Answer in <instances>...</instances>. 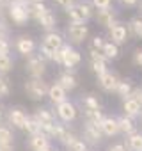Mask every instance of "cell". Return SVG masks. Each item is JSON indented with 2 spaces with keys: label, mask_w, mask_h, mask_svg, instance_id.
<instances>
[{
  "label": "cell",
  "mask_w": 142,
  "mask_h": 151,
  "mask_svg": "<svg viewBox=\"0 0 142 151\" xmlns=\"http://www.w3.org/2000/svg\"><path fill=\"white\" fill-rule=\"evenodd\" d=\"M64 43H66L64 36L59 34L57 30H53V32H46L44 37H43V41H41V45L37 46V53H39V57H43V59L48 62V60H52L53 53H55L57 50L62 48Z\"/></svg>",
  "instance_id": "cell-1"
},
{
  "label": "cell",
  "mask_w": 142,
  "mask_h": 151,
  "mask_svg": "<svg viewBox=\"0 0 142 151\" xmlns=\"http://www.w3.org/2000/svg\"><path fill=\"white\" fill-rule=\"evenodd\" d=\"M69 23H87L94 16V7L89 0H77V2L66 9Z\"/></svg>",
  "instance_id": "cell-2"
},
{
  "label": "cell",
  "mask_w": 142,
  "mask_h": 151,
  "mask_svg": "<svg viewBox=\"0 0 142 151\" xmlns=\"http://www.w3.org/2000/svg\"><path fill=\"white\" fill-rule=\"evenodd\" d=\"M59 52H60V57H62L60 66L64 68V71H75L77 73V66L82 62V53L77 48H73L69 43H64Z\"/></svg>",
  "instance_id": "cell-3"
},
{
  "label": "cell",
  "mask_w": 142,
  "mask_h": 151,
  "mask_svg": "<svg viewBox=\"0 0 142 151\" xmlns=\"http://www.w3.org/2000/svg\"><path fill=\"white\" fill-rule=\"evenodd\" d=\"M32 117L37 121L41 132L46 133V135H48L50 128L59 121V119H57V114H55V109H52V107H37V109L34 110Z\"/></svg>",
  "instance_id": "cell-4"
},
{
  "label": "cell",
  "mask_w": 142,
  "mask_h": 151,
  "mask_svg": "<svg viewBox=\"0 0 142 151\" xmlns=\"http://www.w3.org/2000/svg\"><path fill=\"white\" fill-rule=\"evenodd\" d=\"M25 94L32 100V101H41L43 98H46L48 94V84L43 78H29L23 86Z\"/></svg>",
  "instance_id": "cell-5"
},
{
  "label": "cell",
  "mask_w": 142,
  "mask_h": 151,
  "mask_svg": "<svg viewBox=\"0 0 142 151\" xmlns=\"http://www.w3.org/2000/svg\"><path fill=\"white\" fill-rule=\"evenodd\" d=\"M89 37V27L87 23H67L66 27V37L67 43L73 45H82L85 39Z\"/></svg>",
  "instance_id": "cell-6"
},
{
  "label": "cell",
  "mask_w": 142,
  "mask_h": 151,
  "mask_svg": "<svg viewBox=\"0 0 142 151\" xmlns=\"http://www.w3.org/2000/svg\"><path fill=\"white\" fill-rule=\"evenodd\" d=\"M55 114H57V119L64 124H69L73 123L78 116V107L71 101V100H66L59 105H55Z\"/></svg>",
  "instance_id": "cell-7"
},
{
  "label": "cell",
  "mask_w": 142,
  "mask_h": 151,
  "mask_svg": "<svg viewBox=\"0 0 142 151\" xmlns=\"http://www.w3.org/2000/svg\"><path fill=\"white\" fill-rule=\"evenodd\" d=\"M25 68L30 75V78H43V75L46 73V60L39 57V53H30L25 60Z\"/></svg>",
  "instance_id": "cell-8"
},
{
  "label": "cell",
  "mask_w": 142,
  "mask_h": 151,
  "mask_svg": "<svg viewBox=\"0 0 142 151\" xmlns=\"http://www.w3.org/2000/svg\"><path fill=\"white\" fill-rule=\"evenodd\" d=\"M27 6H29V4H9L7 9H6V11H7V18H9L14 25H18V27L27 25V22L30 20Z\"/></svg>",
  "instance_id": "cell-9"
},
{
  "label": "cell",
  "mask_w": 142,
  "mask_h": 151,
  "mask_svg": "<svg viewBox=\"0 0 142 151\" xmlns=\"http://www.w3.org/2000/svg\"><path fill=\"white\" fill-rule=\"evenodd\" d=\"M119 82H121L119 73H117L115 69H110V68L98 77V87H100L103 93H115Z\"/></svg>",
  "instance_id": "cell-10"
},
{
  "label": "cell",
  "mask_w": 142,
  "mask_h": 151,
  "mask_svg": "<svg viewBox=\"0 0 142 151\" xmlns=\"http://www.w3.org/2000/svg\"><path fill=\"white\" fill-rule=\"evenodd\" d=\"M107 37H108V41H112L114 45H117V46H123V45H126V41L130 39L128 37V30H126V23H123V22H114L108 29H107Z\"/></svg>",
  "instance_id": "cell-11"
},
{
  "label": "cell",
  "mask_w": 142,
  "mask_h": 151,
  "mask_svg": "<svg viewBox=\"0 0 142 151\" xmlns=\"http://www.w3.org/2000/svg\"><path fill=\"white\" fill-rule=\"evenodd\" d=\"M80 139L91 147V146H100L105 137H103L100 126L89 124V123H82V137H80Z\"/></svg>",
  "instance_id": "cell-12"
},
{
  "label": "cell",
  "mask_w": 142,
  "mask_h": 151,
  "mask_svg": "<svg viewBox=\"0 0 142 151\" xmlns=\"http://www.w3.org/2000/svg\"><path fill=\"white\" fill-rule=\"evenodd\" d=\"M29 114L25 112L23 107H11L6 114V119H7V124L11 128H18V130H23L25 126V121H27Z\"/></svg>",
  "instance_id": "cell-13"
},
{
  "label": "cell",
  "mask_w": 142,
  "mask_h": 151,
  "mask_svg": "<svg viewBox=\"0 0 142 151\" xmlns=\"http://www.w3.org/2000/svg\"><path fill=\"white\" fill-rule=\"evenodd\" d=\"M93 18L96 20L98 25L108 29L114 22H117V11L110 6V7H105V9H98V11H94V16H93Z\"/></svg>",
  "instance_id": "cell-14"
},
{
  "label": "cell",
  "mask_w": 142,
  "mask_h": 151,
  "mask_svg": "<svg viewBox=\"0 0 142 151\" xmlns=\"http://www.w3.org/2000/svg\"><path fill=\"white\" fill-rule=\"evenodd\" d=\"M14 48H16V52L20 53V55H23V57H29L30 53H34L36 52V48H37V45H36V41H34V37H30V36H18L16 39H14Z\"/></svg>",
  "instance_id": "cell-15"
},
{
  "label": "cell",
  "mask_w": 142,
  "mask_h": 151,
  "mask_svg": "<svg viewBox=\"0 0 142 151\" xmlns=\"http://www.w3.org/2000/svg\"><path fill=\"white\" fill-rule=\"evenodd\" d=\"M55 82H57L66 93H71V91H75V89L78 87V77H77L75 71H60Z\"/></svg>",
  "instance_id": "cell-16"
},
{
  "label": "cell",
  "mask_w": 142,
  "mask_h": 151,
  "mask_svg": "<svg viewBox=\"0 0 142 151\" xmlns=\"http://www.w3.org/2000/svg\"><path fill=\"white\" fill-rule=\"evenodd\" d=\"M100 130H101L103 137H117V135H121L117 119L114 116H105L103 121L100 123Z\"/></svg>",
  "instance_id": "cell-17"
},
{
  "label": "cell",
  "mask_w": 142,
  "mask_h": 151,
  "mask_svg": "<svg viewBox=\"0 0 142 151\" xmlns=\"http://www.w3.org/2000/svg\"><path fill=\"white\" fill-rule=\"evenodd\" d=\"M50 146H52V139L46 133L39 132L36 135H29V147L32 151H43V149H46Z\"/></svg>",
  "instance_id": "cell-18"
},
{
  "label": "cell",
  "mask_w": 142,
  "mask_h": 151,
  "mask_svg": "<svg viewBox=\"0 0 142 151\" xmlns=\"http://www.w3.org/2000/svg\"><path fill=\"white\" fill-rule=\"evenodd\" d=\"M78 103H80V107H82L80 110H101V101H100L98 94H94V93L80 94Z\"/></svg>",
  "instance_id": "cell-19"
},
{
  "label": "cell",
  "mask_w": 142,
  "mask_h": 151,
  "mask_svg": "<svg viewBox=\"0 0 142 151\" xmlns=\"http://www.w3.org/2000/svg\"><path fill=\"white\" fill-rule=\"evenodd\" d=\"M48 100H50V103L52 105H59V103H62V101H66L67 100V93L57 84V82H52V84H48Z\"/></svg>",
  "instance_id": "cell-20"
},
{
  "label": "cell",
  "mask_w": 142,
  "mask_h": 151,
  "mask_svg": "<svg viewBox=\"0 0 142 151\" xmlns=\"http://www.w3.org/2000/svg\"><path fill=\"white\" fill-rule=\"evenodd\" d=\"M115 119H117V124H119V132H121L124 137H128V135H131V133H135V132L138 130L137 119H131V117H128V116H124V114H121V116L115 117Z\"/></svg>",
  "instance_id": "cell-21"
},
{
  "label": "cell",
  "mask_w": 142,
  "mask_h": 151,
  "mask_svg": "<svg viewBox=\"0 0 142 151\" xmlns=\"http://www.w3.org/2000/svg\"><path fill=\"white\" fill-rule=\"evenodd\" d=\"M37 23H39V27H41L44 32H53L55 27H57V16H55V13L48 7L46 13L37 20Z\"/></svg>",
  "instance_id": "cell-22"
},
{
  "label": "cell",
  "mask_w": 142,
  "mask_h": 151,
  "mask_svg": "<svg viewBox=\"0 0 142 151\" xmlns=\"http://www.w3.org/2000/svg\"><path fill=\"white\" fill-rule=\"evenodd\" d=\"M140 110H142V107H140L131 96L126 98V100H123V114H124V116H128V117H131V119H137L138 114H140Z\"/></svg>",
  "instance_id": "cell-23"
},
{
  "label": "cell",
  "mask_w": 142,
  "mask_h": 151,
  "mask_svg": "<svg viewBox=\"0 0 142 151\" xmlns=\"http://www.w3.org/2000/svg\"><path fill=\"white\" fill-rule=\"evenodd\" d=\"M123 142H124V146H126L128 151H142V132L137 130L135 133L124 137Z\"/></svg>",
  "instance_id": "cell-24"
},
{
  "label": "cell",
  "mask_w": 142,
  "mask_h": 151,
  "mask_svg": "<svg viewBox=\"0 0 142 151\" xmlns=\"http://www.w3.org/2000/svg\"><path fill=\"white\" fill-rule=\"evenodd\" d=\"M126 30H128V37H142V18L138 14L130 18L126 23Z\"/></svg>",
  "instance_id": "cell-25"
},
{
  "label": "cell",
  "mask_w": 142,
  "mask_h": 151,
  "mask_svg": "<svg viewBox=\"0 0 142 151\" xmlns=\"http://www.w3.org/2000/svg\"><path fill=\"white\" fill-rule=\"evenodd\" d=\"M133 80L128 77V78H121V82H119V86H117V89H115V94L121 98V100H126V98H130L131 96V93H133Z\"/></svg>",
  "instance_id": "cell-26"
},
{
  "label": "cell",
  "mask_w": 142,
  "mask_h": 151,
  "mask_svg": "<svg viewBox=\"0 0 142 151\" xmlns=\"http://www.w3.org/2000/svg\"><path fill=\"white\" fill-rule=\"evenodd\" d=\"M80 112H82V123H89L96 126H100V123L105 117L103 110H80Z\"/></svg>",
  "instance_id": "cell-27"
},
{
  "label": "cell",
  "mask_w": 142,
  "mask_h": 151,
  "mask_svg": "<svg viewBox=\"0 0 142 151\" xmlns=\"http://www.w3.org/2000/svg\"><path fill=\"white\" fill-rule=\"evenodd\" d=\"M27 9H29V16H30V20H39L44 13H46V4L44 2H29V6H27Z\"/></svg>",
  "instance_id": "cell-28"
},
{
  "label": "cell",
  "mask_w": 142,
  "mask_h": 151,
  "mask_svg": "<svg viewBox=\"0 0 142 151\" xmlns=\"http://www.w3.org/2000/svg\"><path fill=\"white\" fill-rule=\"evenodd\" d=\"M101 53L112 62V60H115V59H119V55H121V50H119V46L117 45H114L112 41H105V45H103V48H101Z\"/></svg>",
  "instance_id": "cell-29"
},
{
  "label": "cell",
  "mask_w": 142,
  "mask_h": 151,
  "mask_svg": "<svg viewBox=\"0 0 142 151\" xmlns=\"http://www.w3.org/2000/svg\"><path fill=\"white\" fill-rule=\"evenodd\" d=\"M0 142H2V144H14L13 128L9 124H2V123H0Z\"/></svg>",
  "instance_id": "cell-30"
},
{
  "label": "cell",
  "mask_w": 142,
  "mask_h": 151,
  "mask_svg": "<svg viewBox=\"0 0 142 151\" xmlns=\"http://www.w3.org/2000/svg\"><path fill=\"white\" fill-rule=\"evenodd\" d=\"M13 68H14V60L11 55H0V75L6 77L9 71H13Z\"/></svg>",
  "instance_id": "cell-31"
},
{
  "label": "cell",
  "mask_w": 142,
  "mask_h": 151,
  "mask_svg": "<svg viewBox=\"0 0 142 151\" xmlns=\"http://www.w3.org/2000/svg\"><path fill=\"white\" fill-rule=\"evenodd\" d=\"M89 69L96 75V77H100L101 73H105L108 69V62H101V60H89Z\"/></svg>",
  "instance_id": "cell-32"
},
{
  "label": "cell",
  "mask_w": 142,
  "mask_h": 151,
  "mask_svg": "<svg viewBox=\"0 0 142 151\" xmlns=\"http://www.w3.org/2000/svg\"><path fill=\"white\" fill-rule=\"evenodd\" d=\"M23 130L29 133V135H36V133H39L41 132V128H39V124H37V121L32 117V116H29L27 117V121H25V126H23Z\"/></svg>",
  "instance_id": "cell-33"
},
{
  "label": "cell",
  "mask_w": 142,
  "mask_h": 151,
  "mask_svg": "<svg viewBox=\"0 0 142 151\" xmlns=\"http://www.w3.org/2000/svg\"><path fill=\"white\" fill-rule=\"evenodd\" d=\"M66 149H67V151H91V149H89V146H87L80 137H77L73 142H71V144L66 147Z\"/></svg>",
  "instance_id": "cell-34"
},
{
  "label": "cell",
  "mask_w": 142,
  "mask_h": 151,
  "mask_svg": "<svg viewBox=\"0 0 142 151\" xmlns=\"http://www.w3.org/2000/svg\"><path fill=\"white\" fill-rule=\"evenodd\" d=\"M11 94V82L7 80V77L0 75V98H7Z\"/></svg>",
  "instance_id": "cell-35"
},
{
  "label": "cell",
  "mask_w": 142,
  "mask_h": 151,
  "mask_svg": "<svg viewBox=\"0 0 142 151\" xmlns=\"http://www.w3.org/2000/svg\"><path fill=\"white\" fill-rule=\"evenodd\" d=\"M13 48V43L9 41V37H0V55H9Z\"/></svg>",
  "instance_id": "cell-36"
},
{
  "label": "cell",
  "mask_w": 142,
  "mask_h": 151,
  "mask_svg": "<svg viewBox=\"0 0 142 151\" xmlns=\"http://www.w3.org/2000/svg\"><path fill=\"white\" fill-rule=\"evenodd\" d=\"M89 60H101V62H108V64H110V60H108L101 52H98V50H94V48H89Z\"/></svg>",
  "instance_id": "cell-37"
},
{
  "label": "cell",
  "mask_w": 142,
  "mask_h": 151,
  "mask_svg": "<svg viewBox=\"0 0 142 151\" xmlns=\"http://www.w3.org/2000/svg\"><path fill=\"white\" fill-rule=\"evenodd\" d=\"M131 62H133L137 68L142 69V46L133 50V53H131Z\"/></svg>",
  "instance_id": "cell-38"
},
{
  "label": "cell",
  "mask_w": 142,
  "mask_h": 151,
  "mask_svg": "<svg viewBox=\"0 0 142 151\" xmlns=\"http://www.w3.org/2000/svg\"><path fill=\"white\" fill-rule=\"evenodd\" d=\"M91 6L94 7V11L98 9H105V7H110L112 6V0H89Z\"/></svg>",
  "instance_id": "cell-39"
},
{
  "label": "cell",
  "mask_w": 142,
  "mask_h": 151,
  "mask_svg": "<svg viewBox=\"0 0 142 151\" xmlns=\"http://www.w3.org/2000/svg\"><path fill=\"white\" fill-rule=\"evenodd\" d=\"M105 41H107V39H105L103 36H94V37H93V41H91V46H89V48H94V50L101 52V48H103Z\"/></svg>",
  "instance_id": "cell-40"
},
{
  "label": "cell",
  "mask_w": 142,
  "mask_h": 151,
  "mask_svg": "<svg viewBox=\"0 0 142 151\" xmlns=\"http://www.w3.org/2000/svg\"><path fill=\"white\" fill-rule=\"evenodd\" d=\"M131 98L142 107V86H137V87H133V93H131Z\"/></svg>",
  "instance_id": "cell-41"
},
{
  "label": "cell",
  "mask_w": 142,
  "mask_h": 151,
  "mask_svg": "<svg viewBox=\"0 0 142 151\" xmlns=\"http://www.w3.org/2000/svg\"><path fill=\"white\" fill-rule=\"evenodd\" d=\"M107 151H128V149H126V146H124L123 140H117V142H112L107 147Z\"/></svg>",
  "instance_id": "cell-42"
},
{
  "label": "cell",
  "mask_w": 142,
  "mask_h": 151,
  "mask_svg": "<svg viewBox=\"0 0 142 151\" xmlns=\"http://www.w3.org/2000/svg\"><path fill=\"white\" fill-rule=\"evenodd\" d=\"M75 2H77V0H53V4H55L57 7H62L64 11H66L67 7H71Z\"/></svg>",
  "instance_id": "cell-43"
},
{
  "label": "cell",
  "mask_w": 142,
  "mask_h": 151,
  "mask_svg": "<svg viewBox=\"0 0 142 151\" xmlns=\"http://www.w3.org/2000/svg\"><path fill=\"white\" fill-rule=\"evenodd\" d=\"M0 37H9V25L0 18Z\"/></svg>",
  "instance_id": "cell-44"
},
{
  "label": "cell",
  "mask_w": 142,
  "mask_h": 151,
  "mask_svg": "<svg viewBox=\"0 0 142 151\" xmlns=\"http://www.w3.org/2000/svg\"><path fill=\"white\" fill-rule=\"evenodd\" d=\"M117 2H119L123 7H137L138 0H117Z\"/></svg>",
  "instance_id": "cell-45"
},
{
  "label": "cell",
  "mask_w": 142,
  "mask_h": 151,
  "mask_svg": "<svg viewBox=\"0 0 142 151\" xmlns=\"http://www.w3.org/2000/svg\"><path fill=\"white\" fill-rule=\"evenodd\" d=\"M0 151H14V144H2L0 142Z\"/></svg>",
  "instance_id": "cell-46"
},
{
  "label": "cell",
  "mask_w": 142,
  "mask_h": 151,
  "mask_svg": "<svg viewBox=\"0 0 142 151\" xmlns=\"http://www.w3.org/2000/svg\"><path fill=\"white\" fill-rule=\"evenodd\" d=\"M9 4H11V0H0V9H2V11H6Z\"/></svg>",
  "instance_id": "cell-47"
},
{
  "label": "cell",
  "mask_w": 142,
  "mask_h": 151,
  "mask_svg": "<svg viewBox=\"0 0 142 151\" xmlns=\"http://www.w3.org/2000/svg\"><path fill=\"white\" fill-rule=\"evenodd\" d=\"M137 13H138V16L142 18V0H138V4H137Z\"/></svg>",
  "instance_id": "cell-48"
},
{
  "label": "cell",
  "mask_w": 142,
  "mask_h": 151,
  "mask_svg": "<svg viewBox=\"0 0 142 151\" xmlns=\"http://www.w3.org/2000/svg\"><path fill=\"white\" fill-rule=\"evenodd\" d=\"M11 4H29V0H11Z\"/></svg>",
  "instance_id": "cell-49"
},
{
  "label": "cell",
  "mask_w": 142,
  "mask_h": 151,
  "mask_svg": "<svg viewBox=\"0 0 142 151\" xmlns=\"http://www.w3.org/2000/svg\"><path fill=\"white\" fill-rule=\"evenodd\" d=\"M43 151H57V149H55L53 146H50V147H46V149H43Z\"/></svg>",
  "instance_id": "cell-50"
},
{
  "label": "cell",
  "mask_w": 142,
  "mask_h": 151,
  "mask_svg": "<svg viewBox=\"0 0 142 151\" xmlns=\"http://www.w3.org/2000/svg\"><path fill=\"white\" fill-rule=\"evenodd\" d=\"M137 121H138V123L142 124V110H140V114H138V117H137Z\"/></svg>",
  "instance_id": "cell-51"
},
{
  "label": "cell",
  "mask_w": 142,
  "mask_h": 151,
  "mask_svg": "<svg viewBox=\"0 0 142 151\" xmlns=\"http://www.w3.org/2000/svg\"><path fill=\"white\" fill-rule=\"evenodd\" d=\"M29 2H44V0H29Z\"/></svg>",
  "instance_id": "cell-52"
},
{
  "label": "cell",
  "mask_w": 142,
  "mask_h": 151,
  "mask_svg": "<svg viewBox=\"0 0 142 151\" xmlns=\"http://www.w3.org/2000/svg\"><path fill=\"white\" fill-rule=\"evenodd\" d=\"M2 16H4V11H2V9H0V18H2Z\"/></svg>",
  "instance_id": "cell-53"
},
{
  "label": "cell",
  "mask_w": 142,
  "mask_h": 151,
  "mask_svg": "<svg viewBox=\"0 0 142 151\" xmlns=\"http://www.w3.org/2000/svg\"><path fill=\"white\" fill-rule=\"evenodd\" d=\"M0 117H2V110H0Z\"/></svg>",
  "instance_id": "cell-54"
},
{
  "label": "cell",
  "mask_w": 142,
  "mask_h": 151,
  "mask_svg": "<svg viewBox=\"0 0 142 151\" xmlns=\"http://www.w3.org/2000/svg\"><path fill=\"white\" fill-rule=\"evenodd\" d=\"M140 86H142V84H140Z\"/></svg>",
  "instance_id": "cell-55"
}]
</instances>
